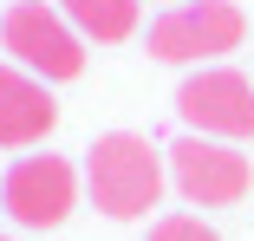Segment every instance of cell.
Here are the masks:
<instances>
[{
	"instance_id": "2",
	"label": "cell",
	"mask_w": 254,
	"mask_h": 241,
	"mask_svg": "<svg viewBox=\"0 0 254 241\" xmlns=\"http://www.w3.org/2000/svg\"><path fill=\"white\" fill-rule=\"evenodd\" d=\"M248 39V20L235 0H176L150 20V59L163 65H215L222 53Z\"/></svg>"
},
{
	"instance_id": "3",
	"label": "cell",
	"mask_w": 254,
	"mask_h": 241,
	"mask_svg": "<svg viewBox=\"0 0 254 241\" xmlns=\"http://www.w3.org/2000/svg\"><path fill=\"white\" fill-rule=\"evenodd\" d=\"M0 46H7V59L26 65L33 78L46 85H65L85 72V33L59 13L46 7V0H20V7H7V20H0Z\"/></svg>"
},
{
	"instance_id": "7",
	"label": "cell",
	"mask_w": 254,
	"mask_h": 241,
	"mask_svg": "<svg viewBox=\"0 0 254 241\" xmlns=\"http://www.w3.org/2000/svg\"><path fill=\"white\" fill-rule=\"evenodd\" d=\"M53 124H59L53 85L13 59H0V150H33V143L53 137Z\"/></svg>"
},
{
	"instance_id": "4",
	"label": "cell",
	"mask_w": 254,
	"mask_h": 241,
	"mask_svg": "<svg viewBox=\"0 0 254 241\" xmlns=\"http://www.w3.org/2000/svg\"><path fill=\"white\" fill-rule=\"evenodd\" d=\"M176 118L189 137H215V143H248L254 137V78L235 65H202L176 85Z\"/></svg>"
},
{
	"instance_id": "6",
	"label": "cell",
	"mask_w": 254,
	"mask_h": 241,
	"mask_svg": "<svg viewBox=\"0 0 254 241\" xmlns=\"http://www.w3.org/2000/svg\"><path fill=\"white\" fill-rule=\"evenodd\" d=\"M78 163L72 157H53V150H39V157H20L7 176H0V209H7L20 228H59L72 209H78Z\"/></svg>"
},
{
	"instance_id": "10",
	"label": "cell",
	"mask_w": 254,
	"mask_h": 241,
	"mask_svg": "<svg viewBox=\"0 0 254 241\" xmlns=\"http://www.w3.org/2000/svg\"><path fill=\"white\" fill-rule=\"evenodd\" d=\"M0 241H13V235H0Z\"/></svg>"
},
{
	"instance_id": "8",
	"label": "cell",
	"mask_w": 254,
	"mask_h": 241,
	"mask_svg": "<svg viewBox=\"0 0 254 241\" xmlns=\"http://www.w3.org/2000/svg\"><path fill=\"white\" fill-rule=\"evenodd\" d=\"M59 13L98 46H118L137 33V0H59Z\"/></svg>"
},
{
	"instance_id": "1",
	"label": "cell",
	"mask_w": 254,
	"mask_h": 241,
	"mask_svg": "<svg viewBox=\"0 0 254 241\" xmlns=\"http://www.w3.org/2000/svg\"><path fill=\"white\" fill-rule=\"evenodd\" d=\"M163 189H170V157L150 150V137H137V130H111V137H98L85 150L91 209H105L118 222H137V215H150L163 202Z\"/></svg>"
},
{
	"instance_id": "5",
	"label": "cell",
	"mask_w": 254,
	"mask_h": 241,
	"mask_svg": "<svg viewBox=\"0 0 254 241\" xmlns=\"http://www.w3.org/2000/svg\"><path fill=\"white\" fill-rule=\"evenodd\" d=\"M170 182L176 196L195 209H235L254 196V157L241 143H215V137H183L170 150Z\"/></svg>"
},
{
	"instance_id": "9",
	"label": "cell",
	"mask_w": 254,
	"mask_h": 241,
	"mask_svg": "<svg viewBox=\"0 0 254 241\" xmlns=\"http://www.w3.org/2000/svg\"><path fill=\"white\" fill-rule=\"evenodd\" d=\"M150 241H222L202 215H157L150 222Z\"/></svg>"
}]
</instances>
